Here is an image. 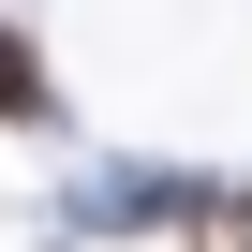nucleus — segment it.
<instances>
[{"instance_id":"obj_1","label":"nucleus","mask_w":252,"mask_h":252,"mask_svg":"<svg viewBox=\"0 0 252 252\" xmlns=\"http://www.w3.org/2000/svg\"><path fill=\"white\" fill-rule=\"evenodd\" d=\"M45 119H60V89H45V45L0 15V134H45Z\"/></svg>"},{"instance_id":"obj_2","label":"nucleus","mask_w":252,"mask_h":252,"mask_svg":"<svg viewBox=\"0 0 252 252\" xmlns=\"http://www.w3.org/2000/svg\"><path fill=\"white\" fill-rule=\"evenodd\" d=\"M222 237H237V252H252V193H222Z\"/></svg>"}]
</instances>
